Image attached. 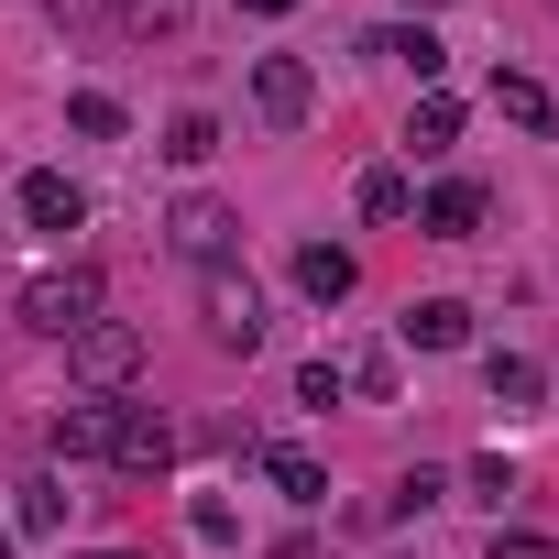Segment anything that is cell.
I'll return each instance as SVG.
<instances>
[{
	"mask_svg": "<svg viewBox=\"0 0 559 559\" xmlns=\"http://www.w3.org/2000/svg\"><path fill=\"white\" fill-rule=\"evenodd\" d=\"M143 352H154V341H143L132 319H88V330L67 341V373H78V395H121V384L143 373Z\"/></svg>",
	"mask_w": 559,
	"mask_h": 559,
	"instance_id": "6da1fadb",
	"label": "cell"
},
{
	"mask_svg": "<svg viewBox=\"0 0 559 559\" xmlns=\"http://www.w3.org/2000/svg\"><path fill=\"white\" fill-rule=\"evenodd\" d=\"M198 319H209V341H219V352H241V362L263 352V286H252V274L209 263V274H198Z\"/></svg>",
	"mask_w": 559,
	"mask_h": 559,
	"instance_id": "7a4b0ae2",
	"label": "cell"
},
{
	"mask_svg": "<svg viewBox=\"0 0 559 559\" xmlns=\"http://www.w3.org/2000/svg\"><path fill=\"white\" fill-rule=\"evenodd\" d=\"M88 319H99V274H88V263H56V274H34V286H23V330L78 341Z\"/></svg>",
	"mask_w": 559,
	"mask_h": 559,
	"instance_id": "3957f363",
	"label": "cell"
},
{
	"mask_svg": "<svg viewBox=\"0 0 559 559\" xmlns=\"http://www.w3.org/2000/svg\"><path fill=\"white\" fill-rule=\"evenodd\" d=\"M165 241L209 274V263H230V241H241V219H230V198H209V187H187L176 209H165Z\"/></svg>",
	"mask_w": 559,
	"mask_h": 559,
	"instance_id": "277c9868",
	"label": "cell"
},
{
	"mask_svg": "<svg viewBox=\"0 0 559 559\" xmlns=\"http://www.w3.org/2000/svg\"><path fill=\"white\" fill-rule=\"evenodd\" d=\"M252 110H263L274 132H297V121L319 110V67H308V56H252Z\"/></svg>",
	"mask_w": 559,
	"mask_h": 559,
	"instance_id": "5b68a950",
	"label": "cell"
},
{
	"mask_svg": "<svg viewBox=\"0 0 559 559\" xmlns=\"http://www.w3.org/2000/svg\"><path fill=\"white\" fill-rule=\"evenodd\" d=\"M23 230H45V241L88 230V187H78L67 165H34V176H23Z\"/></svg>",
	"mask_w": 559,
	"mask_h": 559,
	"instance_id": "8992f818",
	"label": "cell"
},
{
	"mask_svg": "<svg viewBox=\"0 0 559 559\" xmlns=\"http://www.w3.org/2000/svg\"><path fill=\"white\" fill-rule=\"evenodd\" d=\"M362 56H373V67H406L417 88H439V78H450V45H439L428 23H384V34H362Z\"/></svg>",
	"mask_w": 559,
	"mask_h": 559,
	"instance_id": "52a82bcc",
	"label": "cell"
},
{
	"mask_svg": "<svg viewBox=\"0 0 559 559\" xmlns=\"http://www.w3.org/2000/svg\"><path fill=\"white\" fill-rule=\"evenodd\" d=\"M395 352H472V308H461V297H406Z\"/></svg>",
	"mask_w": 559,
	"mask_h": 559,
	"instance_id": "ba28073f",
	"label": "cell"
},
{
	"mask_svg": "<svg viewBox=\"0 0 559 559\" xmlns=\"http://www.w3.org/2000/svg\"><path fill=\"white\" fill-rule=\"evenodd\" d=\"M165 461H176V428H165L154 406H121V417H110V472L143 483V472H165Z\"/></svg>",
	"mask_w": 559,
	"mask_h": 559,
	"instance_id": "9c48e42d",
	"label": "cell"
},
{
	"mask_svg": "<svg viewBox=\"0 0 559 559\" xmlns=\"http://www.w3.org/2000/svg\"><path fill=\"white\" fill-rule=\"evenodd\" d=\"M406 219H417L428 241H472V230H483V187H472V176H439V187H428Z\"/></svg>",
	"mask_w": 559,
	"mask_h": 559,
	"instance_id": "30bf717a",
	"label": "cell"
},
{
	"mask_svg": "<svg viewBox=\"0 0 559 559\" xmlns=\"http://www.w3.org/2000/svg\"><path fill=\"white\" fill-rule=\"evenodd\" d=\"M110 417H121L110 395H78V406H56V428H45V439H56V461H110Z\"/></svg>",
	"mask_w": 559,
	"mask_h": 559,
	"instance_id": "8fae6325",
	"label": "cell"
},
{
	"mask_svg": "<svg viewBox=\"0 0 559 559\" xmlns=\"http://www.w3.org/2000/svg\"><path fill=\"white\" fill-rule=\"evenodd\" d=\"M483 395H493L504 417H537V406H548V373H537L526 352H483Z\"/></svg>",
	"mask_w": 559,
	"mask_h": 559,
	"instance_id": "7c38bea8",
	"label": "cell"
},
{
	"mask_svg": "<svg viewBox=\"0 0 559 559\" xmlns=\"http://www.w3.org/2000/svg\"><path fill=\"white\" fill-rule=\"evenodd\" d=\"M352 286H362V263H352L341 241H308V252H297V297H308V308H341Z\"/></svg>",
	"mask_w": 559,
	"mask_h": 559,
	"instance_id": "4fadbf2b",
	"label": "cell"
},
{
	"mask_svg": "<svg viewBox=\"0 0 559 559\" xmlns=\"http://www.w3.org/2000/svg\"><path fill=\"white\" fill-rule=\"evenodd\" d=\"M252 461H263V483L286 493V504H330V461H308V450H286V439H263Z\"/></svg>",
	"mask_w": 559,
	"mask_h": 559,
	"instance_id": "5bb4252c",
	"label": "cell"
},
{
	"mask_svg": "<svg viewBox=\"0 0 559 559\" xmlns=\"http://www.w3.org/2000/svg\"><path fill=\"white\" fill-rule=\"evenodd\" d=\"M450 143H461V99H439V88H428V99L406 110V154H417V165H439Z\"/></svg>",
	"mask_w": 559,
	"mask_h": 559,
	"instance_id": "9a60e30c",
	"label": "cell"
},
{
	"mask_svg": "<svg viewBox=\"0 0 559 559\" xmlns=\"http://www.w3.org/2000/svg\"><path fill=\"white\" fill-rule=\"evenodd\" d=\"M352 209H362V219L384 230V219H406V209H417V176H406V165H362V187H352Z\"/></svg>",
	"mask_w": 559,
	"mask_h": 559,
	"instance_id": "2e32d148",
	"label": "cell"
},
{
	"mask_svg": "<svg viewBox=\"0 0 559 559\" xmlns=\"http://www.w3.org/2000/svg\"><path fill=\"white\" fill-rule=\"evenodd\" d=\"M67 132H78V143H121V132H132V110H121L110 88H78V99H67Z\"/></svg>",
	"mask_w": 559,
	"mask_h": 559,
	"instance_id": "e0dca14e",
	"label": "cell"
},
{
	"mask_svg": "<svg viewBox=\"0 0 559 559\" xmlns=\"http://www.w3.org/2000/svg\"><path fill=\"white\" fill-rule=\"evenodd\" d=\"M209 154H219V121H209V110H176V121H165V165H187V176H198Z\"/></svg>",
	"mask_w": 559,
	"mask_h": 559,
	"instance_id": "ac0fdd59",
	"label": "cell"
},
{
	"mask_svg": "<svg viewBox=\"0 0 559 559\" xmlns=\"http://www.w3.org/2000/svg\"><path fill=\"white\" fill-rule=\"evenodd\" d=\"M461 493H472V504H493V526H504V504H515V461H504V450L461 461Z\"/></svg>",
	"mask_w": 559,
	"mask_h": 559,
	"instance_id": "d6986e66",
	"label": "cell"
},
{
	"mask_svg": "<svg viewBox=\"0 0 559 559\" xmlns=\"http://www.w3.org/2000/svg\"><path fill=\"white\" fill-rule=\"evenodd\" d=\"M12 537H67V483H23V504H12Z\"/></svg>",
	"mask_w": 559,
	"mask_h": 559,
	"instance_id": "ffe728a7",
	"label": "cell"
},
{
	"mask_svg": "<svg viewBox=\"0 0 559 559\" xmlns=\"http://www.w3.org/2000/svg\"><path fill=\"white\" fill-rule=\"evenodd\" d=\"M493 110H504L515 132H548V88H537V78H493Z\"/></svg>",
	"mask_w": 559,
	"mask_h": 559,
	"instance_id": "44dd1931",
	"label": "cell"
},
{
	"mask_svg": "<svg viewBox=\"0 0 559 559\" xmlns=\"http://www.w3.org/2000/svg\"><path fill=\"white\" fill-rule=\"evenodd\" d=\"M341 395H352V362L308 352V362H297V406H341Z\"/></svg>",
	"mask_w": 559,
	"mask_h": 559,
	"instance_id": "7402d4cb",
	"label": "cell"
},
{
	"mask_svg": "<svg viewBox=\"0 0 559 559\" xmlns=\"http://www.w3.org/2000/svg\"><path fill=\"white\" fill-rule=\"evenodd\" d=\"M110 12H121V34H176L198 0H110Z\"/></svg>",
	"mask_w": 559,
	"mask_h": 559,
	"instance_id": "603a6c76",
	"label": "cell"
},
{
	"mask_svg": "<svg viewBox=\"0 0 559 559\" xmlns=\"http://www.w3.org/2000/svg\"><path fill=\"white\" fill-rule=\"evenodd\" d=\"M352 384H362L373 406H395V395H406V362H395V352H362V362H352Z\"/></svg>",
	"mask_w": 559,
	"mask_h": 559,
	"instance_id": "cb8c5ba5",
	"label": "cell"
},
{
	"mask_svg": "<svg viewBox=\"0 0 559 559\" xmlns=\"http://www.w3.org/2000/svg\"><path fill=\"white\" fill-rule=\"evenodd\" d=\"M187 526H198V548H230V537H241V515H230V493H198V504H187Z\"/></svg>",
	"mask_w": 559,
	"mask_h": 559,
	"instance_id": "d4e9b609",
	"label": "cell"
},
{
	"mask_svg": "<svg viewBox=\"0 0 559 559\" xmlns=\"http://www.w3.org/2000/svg\"><path fill=\"white\" fill-rule=\"evenodd\" d=\"M428 504H450V483H439V472H406V483L384 493V515H428Z\"/></svg>",
	"mask_w": 559,
	"mask_h": 559,
	"instance_id": "484cf974",
	"label": "cell"
},
{
	"mask_svg": "<svg viewBox=\"0 0 559 559\" xmlns=\"http://www.w3.org/2000/svg\"><path fill=\"white\" fill-rule=\"evenodd\" d=\"M45 12H56L67 34H121V12H110V0H45Z\"/></svg>",
	"mask_w": 559,
	"mask_h": 559,
	"instance_id": "4316f807",
	"label": "cell"
},
{
	"mask_svg": "<svg viewBox=\"0 0 559 559\" xmlns=\"http://www.w3.org/2000/svg\"><path fill=\"white\" fill-rule=\"evenodd\" d=\"M493 559H559V537H537V526H493Z\"/></svg>",
	"mask_w": 559,
	"mask_h": 559,
	"instance_id": "83f0119b",
	"label": "cell"
},
{
	"mask_svg": "<svg viewBox=\"0 0 559 559\" xmlns=\"http://www.w3.org/2000/svg\"><path fill=\"white\" fill-rule=\"evenodd\" d=\"M241 12H252V23H274V12H297V0H241Z\"/></svg>",
	"mask_w": 559,
	"mask_h": 559,
	"instance_id": "f1b7e54d",
	"label": "cell"
},
{
	"mask_svg": "<svg viewBox=\"0 0 559 559\" xmlns=\"http://www.w3.org/2000/svg\"><path fill=\"white\" fill-rule=\"evenodd\" d=\"M274 559H319V537H286V548H274Z\"/></svg>",
	"mask_w": 559,
	"mask_h": 559,
	"instance_id": "f546056e",
	"label": "cell"
},
{
	"mask_svg": "<svg viewBox=\"0 0 559 559\" xmlns=\"http://www.w3.org/2000/svg\"><path fill=\"white\" fill-rule=\"evenodd\" d=\"M0 559H23V537H12V526H0Z\"/></svg>",
	"mask_w": 559,
	"mask_h": 559,
	"instance_id": "4dcf8cb0",
	"label": "cell"
},
{
	"mask_svg": "<svg viewBox=\"0 0 559 559\" xmlns=\"http://www.w3.org/2000/svg\"><path fill=\"white\" fill-rule=\"evenodd\" d=\"M88 559H132V548H88Z\"/></svg>",
	"mask_w": 559,
	"mask_h": 559,
	"instance_id": "1f68e13d",
	"label": "cell"
},
{
	"mask_svg": "<svg viewBox=\"0 0 559 559\" xmlns=\"http://www.w3.org/2000/svg\"><path fill=\"white\" fill-rule=\"evenodd\" d=\"M406 12H428V0H406Z\"/></svg>",
	"mask_w": 559,
	"mask_h": 559,
	"instance_id": "d6a6232c",
	"label": "cell"
}]
</instances>
